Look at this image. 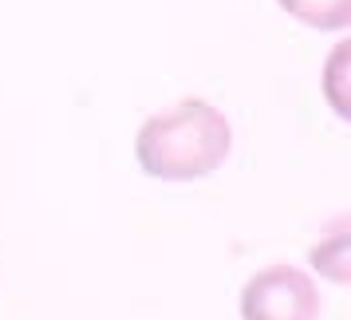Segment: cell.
Listing matches in <instances>:
<instances>
[{
    "label": "cell",
    "instance_id": "cell-3",
    "mask_svg": "<svg viewBox=\"0 0 351 320\" xmlns=\"http://www.w3.org/2000/svg\"><path fill=\"white\" fill-rule=\"evenodd\" d=\"M276 4L312 32H343L351 24V0H276Z\"/></svg>",
    "mask_w": 351,
    "mask_h": 320
},
{
    "label": "cell",
    "instance_id": "cell-1",
    "mask_svg": "<svg viewBox=\"0 0 351 320\" xmlns=\"http://www.w3.org/2000/svg\"><path fill=\"white\" fill-rule=\"evenodd\" d=\"M233 150V127L209 99H178L143 119L134 135V162L154 182H202L217 174Z\"/></svg>",
    "mask_w": 351,
    "mask_h": 320
},
{
    "label": "cell",
    "instance_id": "cell-4",
    "mask_svg": "<svg viewBox=\"0 0 351 320\" xmlns=\"http://www.w3.org/2000/svg\"><path fill=\"white\" fill-rule=\"evenodd\" d=\"M308 265H312L319 277H328L332 285H348L351 281V233H348V225H335L332 233H324V238L312 245Z\"/></svg>",
    "mask_w": 351,
    "mask_h": 320
},
{
    "label": "cell",
    "instance_id": "cell-2",
    "mask_svg": "<svg viewBox=\"0 0 351 320\" xmlns=\"http://www.w3.org/2000/svg\"><path fill=\"white\" fill-rule=\"evenodd\" d=\"M241 320H319V285L296 265H265L241 285Z\"/></svg>",
    "mask_w": 351,
    "mask_h": 320
},
{
    "label": "cell",
    "instance_id": "cell-5",
    "mask_svg": "<svg viewBox=\"0 0 351 320\" xmlns=\"http://www.w3.org/2000/svg\"><path fill=\"white\" fill-rule=\"evenodd\" d=\"M348 76H351V40H339L328 56V64H324V99H328V107H332L339 119H351V95H348Z\"/></svg>",
    "mask_w": 351,
    "mask_h": 320
}]
</instances>
